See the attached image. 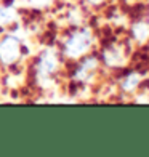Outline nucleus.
I'll return each mask as SVG.
<instances>
[{"mask_svg":"<svg viewBox=\"0 0 149 157\" xmlns=\"http://www.w3.org/2000/svg\"><path fill=\"white\" fill-rule=\"evenodd\" d=\"M93 47V34L88 27H79L69 32L63 40V55L69 59H80Z\"/></svg>","mask_w":149,"mask_h":157,"instance_id":"obj_1","label":"nucleus"},{"mask_svg":"<svg viewBox=\"0 0 149 157\" xmlns=\"http://www.w3.org/2000/svg\"><path fill=\"white\" fill-rule=\"evenodd\" d=\"M23 56V44L16 35H5L0 39V63L3 66H15Z\"/></svg>","mask_w":149,"mask_h":157,"instance_id":"obj_2","label":"nucleus"},{"mask_svg":"<svg viewBox=\"0 0 149 157\" xmlns=\"http://www.w3.org/2000/svg\"><path fill=\"white\" fill-rule=\"evenodd\" d=\"M59 66V56L55 53L53 50H45L44 53H40L35 63V75L37 80H50L58 71Z\"/></svg>","mask_w":149,"mask_h":157,"instance_id":"obj_3","label":"nucleus"},{"mask_svg":"<svg viewBox=\"0 0 149 157\" xmlns=\"http://www.w3.org/2000/svg\"><path fill=\"white\" fill-rule=\"evenodd\" d=\"M99 67V59L96 58V56H82L79 64L75 66L74 69V80L75 82H80V83H87L90 82L91 78L95 77L96 74V71Z\"/></svg>","mask_w":149,"mask_h":157,"instance_id":"obj_4","label":"nucleus"},{"mask_svg":"<svg viewBox=\"0 0 149 157\" xmlns=\"http://www.w3.org/2000/svg\"><path fill=\"white\" fill-rule=\"evenodd\" d=\"M101 61L108 67H122L127 63V55L125 50L119 45H109L103 50L101 53Z\"/></svg>","mask_w":149,"mask_h":157,"instance_id":"obj_5","label":"nucleus"},{"mask_svg":"<svg viewBox=\"0 0 149 157\" xmlns=\"http://www.w3.org/2000/svg\"><path fill=\"white\" fill-rule=\"evenodd\" d=\"M141 83V74L139 72H128L125 77L120 78V88L127 93H133Z\"/></svg>","mask_w":149,"mask_h":157,"instance_id":"obj_6","label":"nucleus"},{"mask_svg":"<svg viewBox=\"0 0 149 157\" xmlns=\"http://www.w3.org/2000/svg\"><path fill=\"white\" fill-rule=\"evenodd\" d=\"M18 19V13L11 5H2L0 6V27H10L15 24Z\"/></svg>","mask_w":149,"mask_h":157,"instance_id":"obj_7","label":"nucleus"},{"mask_svg":"<svg viewBox=\"0 0 149 157\" xmlns=\"http://www.w3.org/2000/svg\"><path fill=\"white\" fill-rule=\"evenodd\" d=\"M132 37L138 42V44H144L149 40V24L144 21H136L132 26Z\"/></svg>","mask_w":149,"mask_h":157,"instance_id":"obj_8","label":"nucleus"},{"mask_svg":"<svg viewBox=\"0 0 149 157\" xmlns=\"http://www.w3.org/2000/svg\"><path fill=\"white\" fill-rule=\"evenodd\" d=\"M55 0H23V3L29 8H34V10H44V8H48V6L53 5Z\"/></svg>","mask_w":149,"mask_h":157,"instance_id":"obj_9","label":"nucleus"},{"mask_svg":"<svg viewBox=\"0 0 149 157\" xmlns=\"http://www.w3.org/2000/svg\"><path fill=\"white\" fill-rule=\"evenodd\" d=\"M87 2L90 3V5H95V6H98V5H101L104 0H87Z\"/></svg>","mask_w":149,"mask_h":157,"instance_id":"obj_10","label":"nucleus"}]
</instances>
